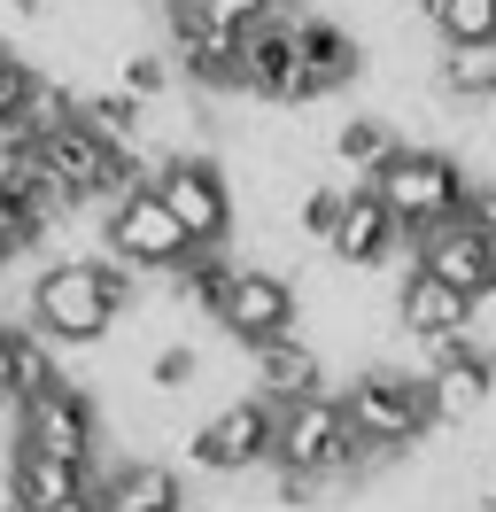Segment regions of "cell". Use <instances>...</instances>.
<instances>
[{"mask_svg": "<svg viewBox=\"0 0 496 512\" xmlns=\"http://www.w3.org/2000/svg\"><path fill=\"white\" fill-rule=\"evenodd\" d=\"M341 396V419H349V435L388 466V458H403V450L419 443L434 427V396H427V373H403L396 357L388 365H357L349 381L334 388Z\"/></svg>", "mask_w": 496, "mask_h": 512, "instance_id": "cell-1", "label": "cell"}, {"mask_svg": "<svg viewBox=\"0 0 496 512\" xmlns=\"http://www.w3.org/2000/svg\"><path fill=\"white\" fill-rule=\"evenodd\" d=\"M357 466H380L349 419H341V396L334 388H310V396H287L272 419V474L287 481H349Z\"/></svg>", "mask_w": 496, "mask_h": 512, "instance_id": "cell-2", "label": "cell"}, {"mask_svg": "<svg viewBox=\"0 0 496 512\" xmlns=\"http://www.w3.org/2000/svg\"><path fill=\"white\" fill-rule=\"evenodd\" d=\"M372 194L388 202V218H396L403 241H427L434 225L465 218V194H473V171H465L450 148H411L403 140L396 156L372 171Z\"/></svg>", "mask_w": 496, "mask_h": 512, "instance_id": "cell-3", "label": "cell"}, {"mask_svg": "<svg viewBox=\"0 0 496 512\" xmlns=\"http://www.w3.org/2000/svg\"><path fill=\"white\" fill-rule=\"evenodd\" d=\"M24 311L55 350H101V342L117 334V319H124V303L101 288V272H93L86 256H55L47 272H31Z\"/></svg>", "mask_w": 496, "mask_h": 512, "instance_id": "cell-4", "label": "cell"}, {"mask_svg": "<svg viewBox=\"0 0 496 512\" xmlns=\"http://www.w3.org/2000/svg\"><path fill=\"white\" fill-rule=\"evenodd\" d=\"M155 24H163V55L202 101L241 94V32L217 24L202 0H155Z\"/></svg>", "mask_w": 496, "mask_h": 512, "instance_id": "cell-5", "label": "cell"}, {"mask_svg": "<svg viewBox=\"0 0 496 512\" xmlns=\"http://www.w3.org/2000/svg\"><path fill=\"white\" fill-rule=\"evenodd\" d=\"M155 202L179 218V233L194 249H225L233 225H241V194H233V171L217 156H163L155 163Z\"/></svg>", "mask_w": 496, "mask_h": 512, "instance_id": "cell-6", "label": "cell"}, {"mask_svg": "<svg viewBox=\"0 0 496 512\" xmlns=\"http://www.w3.org/2000/svg\"><path fill=\"white\" fill-rule=\"evenodd\" d=\"M349 86H365V39L349 32L334 8H303V24H295V78H287L279 109H318V101L349 94Z\"/></svg>", "mask_w": 496, "mask_h": 512, "instance_id": "cell-7", "label": "cell"}, {"mask_svg": "<svg viewBox=\"0 0 496 512\" xmlns=\"http://www.w3.org/2000/svg\"><path fill=\"white\" fill-rule=\"evenodd\" d=\"M8 443L39 450V458H70V466H101V396L86 381H55L47 396L16 404Z\"/></svg>", "mask_w": 496, "mask_h": 512, "instance_id": "cell-8", "label": "cell"}, {"mask_svg": "<svg viewBox=\"0 0 496 512\" xmlns=\"http://www.w3.org/2000/svg\"><path fill=\"white\" fill-rule=\"evenodd\" d=\"M272 419H279V404L272 396H233V404H217L194 435H186V458L202 466V474H217V481H233V474H264L272 466Z\"/></svg>", "mask_w": 496, "mask_h": 512, "instance_id": "cell-9", "label": "cell"}, {"mask_svg": "<svg viewBox=\"0 0 496 512\" xmlns=\"http://www.w3.org/2000/svg\"><path fill=\"white\" fill-rule=\"evenodd\" d=\"M101 249L124 256V264L148 272V280H171L186 256H194V241H186L179 218L155 202V187H132V194H117V202L101 210Z\"/></svg>", "mask_w": 496, "mask_h": 512, "instance_id": "cell-10", "label": "cell"}, {"mask_svg": "<svg viewBox=\"0 0 496 512\" xmlns=\"http://www.w3.org/2000/svg\"><path fill=\"white\" fill-rule=\"evenodd\" d=\"M210 319L225 326V342L264 350V342H279V334L303 326V288H295L287 272H272V264H241L233 288H225V303H217Z\"/></svg>", "mask_w": 496, "mask_h": 512, "instance_id": "cell-11", "label": "cell"}, {"mask_svg": "<svg viewBox=\"0 0 496 512\" xmlns=\"http://www.w3.org/2000/svg\"><path fill=\"white\" fill-rule=\"evenodd\" d=\"M427 350V396H434V427H473L496 396V357L473 342V334H434L419 342Z\"/></svg>", "mask_w": 496, "mask_h": 512, "instance_id": "cell-12", "label": "cell"}, {"mask_svg": "<svg viewBox=\"0 0 496 512\" xmlns=\"http://www.w3.org/2000/svg\"><path fill=\"white\" fill-rule=\"evenodd\" d=\"M411 264H419V272H434L442 288H458L465 303H481V295L496 288V249H489V233H481V225H465V218L434 225L427 241H411Z\"/></svg>", "mask_w": 496, "mask_h": 512, "instance_id": "cell-13", "label": "cell"}, {"mask_svg": "<svg viewBox=\"0 0 496 512\" xmlns=\"http://www.w3.org/2000/svg\"><path fill=\"white\" fill-rule=\"evenodd\" d=\"M396 218H388V202L372 187H349V202H341V225L334 241H326V264H341V272H380V264H396Z\"/></svg>", "mask_w": 496, "mask_h": 512, "instance_id": "cell-14", "label": "cell"}, {"mask_svg": "<svg viewBox=\"0 0 496 512\" xmlns=\"http://www.w3.org/2000/svg\"><path fill=\"white\" fill-rule=\"evenodd\" d=\"M388 319H396L403 342H434V334H465V326H473V303H465L458 288H442L434 272L403 264L396 295H388Z\"/></svg>", "mask_w": 496, "mask_h": 512, "instance_id": "cell-15", "label": "cell"}, {"mask_svg": "<svg viewBox=\"0 0 496 512\" xmlns=\"http://www.w3.org/2000/svg\"><path fill=\"white\" fill-rule=\"evenodd\" d=\"M403 140L396 125L380 117V109H357V117H341V125L318 132V163H326V179H349V187H372V171L396 156Z\"/></svg>", "mask_w": 496, "mask_h": 512, "instance_id": "cell-16", "label": "cell"}, {"mask_svg": "<svg viewBox=\"0 0 496 512\" xmlns=\"http://www.w3.org/2000/svg\"><path fill=\"white\" fill-rule=\"evenodd\" d=\"M93 512H186V481L171 458H124L101 474Z\"/></svg>", "mask_w": 496, "mask_h": 512, "instance_id": "cell-17", "label": "cell"}, {"mask_svg": "<svg viewBox=\"0 0 496 512\" xmlns=\"http://www.w3.org/2000/svg\"><path fill=\"white\" fill-rule=\"evenodd\" d=\"M248 388L287 404V396H310V388H334V381H326V357L310 350V334L295 326V334H279L264 350H248Z\"/></svg>", "mask_w": 496, "mask_h": 512, "instance_id": "cell-18", "label": "cell"}, {"mask_svg": "<svg viewBox=\"0 0 496 512\" xmlns=\"http://www.w3.org/2000/svg\"><path fill=\"white\" fill-rule=\"evenodd\" d=\"M8 481H16V497L24 512H47V505H78L101 489V466H70V458H39V450L8 443Z\"/></svg>", "mask_w": 496, "mask_h": 512, "instance_id": "cell-19", "label": "cell"}, {"mask_svg": "<svg viewBox=\"0 0 496 512\" xmlns=\"http://www.w3.org/2000/svg\"><path fill=\"white\" fill-rule=\"evenodd\" d=\"M434 94L450 109H489L496 101V39H458V47L434 39Z\"/></svg>", "mask_w": 496, "mask_h": 512, "instance_id": "cell-20", "label": "cell"}, {"mask_svg": "<svg viewBox=\"0 0 496 512\" xmlns=\"http://www.w3.org/2000/svg\"><path fill=\"white\" fill-rule=\"evenodd\" d=\"M78 125H93L101 140H117V148H140L148 140V101H132L109 78V86H78Z\"/></svg>", "mask_w": 496, "mask_h": 512, "instance_id": "cell-21", "label": "cell"}, {"mask_svg": "<svg viewBox=\"0 0 496 512\" xmlns=\"http://www.w3.org/2000/svg\"><path fill=\"white\" fill-rule=\"evenodd\" d=\"M233 272H241V256H225V249H194L179 272H171V288L186 295V311H202V319H210L217 303H225V288H233Z\"/></svg>", "mask_w": 496, "mask_h": 512, "instance_id": "cell-22", "label": "cell"}, {"mask_svg": "<svg viewBox=\"0 0 496 512\" xmlns=\"http://www.w3.org/2000/svg\"><path fill=\"white\" fill-rule=\"evenodd\" d=\"M8 342H16V404H31V396H47L55 381H70V373H62V350L39 326H16Z\"/></svg>", "mask_w": 496, "mask_h": 512, "instance_id": "cell-23", "label": "cell"}, {"mask_svg": "<svg viewBox=\"0 0 496 512\" xmlns=\"http://www.w3.org/2000/svg\"><path fill=\"white\" fill-rule=\"evenodd\" d=\"M117 86L132 101H171V86H179V70H171V55H163V47H124L117 55Z\"/></svg>", "mask_w": 496, "mask_h": 512, "instance_id": "cell-24", "label": "cell"}, {"mask_svg": "<svg viewBox=\"0 0 496 512\" xmlns=\"http://www.w3.org/2000/svg\"><path fill=\"white\" fill-rule=\"evenodd\" d=\"M419 16L434 24L442 47H458V39H496V0H434Z\"/></svg>", "mask_w": 496, "mask_h": 512, "instance_id": "cell-25", "label": "cell"}, {"mask_svg": "<svg viewBox=\"0 0 496 512\" xmlns=\"http://www.w3.org/2000/svg\"><path fill=\"white\" fill-rule=\"evenodd\" d=\"M202 8H210L217 24H233V32H248V24H264V16H272L279 0H202Z\"/></svg>", "mask_w": 496, "mask_h": 512, "instance_id": "cell-26", "label": "cell"}, {"mask_svg": "<svg viewBox=\"0 0 496 512\" xmlns=\"http://www.w3.org/2000/svg\"><path fill=\"white\" fill-rule=\"evenodd\" d=\"M465 225H481V233H489V249H496V179L465 194Z\"/></svg>", "mask_w": 496, "mask_h": 512, "instance_id": "cell-27", "label": "cell"}, {"mask_svg": "<svg viewBox=\"0 0 496 512\" xmlns=\"http://www.w3.org/2000/svg\"><path fill=\"white\" fill-rule=\"evenodd\" d=\"M8 334H16V326H8ZM8 334H0V404H16V342H8Z\"/></svg>", "mask_w": 496, "mask_h": 512, "instance_id": "cell-28", "label": "cell"}, {"mask_svg": "<svg viewBox=\"0 0 496 512\" xmlns=\"http://www.w3.org/2000/svg\"><path fill=\"white\" fill-rule=\"evenodd\" d=\"M8 8H16V16H24V24H39V16H47V8H55V0H8Z\"/></svg>", "mask_w": 496, "mask_h": 512, "instance_id": "cell-29", "label": "cell"}, {"mask_svg": "<svg viewBox=\"0 0 496 512\" xmlns=\"http://www.w3.org/2000/svg\"><path fill=\"white\" fill-rule=\"evenodd\" d=\"M47 512H93V497H78V505H47Z\"/></svg>", "mask_w": 496, "mask_h": 512, "instance_id": "cell-30", "label": "cell"}, {"mask_svg": "<svg viewBox=\"0 0 496 512\" xmlns=\"http://www.w3.org/2000/svg\"><path fill=\"white\" fill-rule=\"evenodd\" d=\"M8 55H16V47H8V39H0V70H8Z\"/></svg>", "mask_w": 496, "mask_h": 512, "instance_id": "cell-31", "label": "cell"}, {"mask_svg": "<svg viewBox=\"0 0 496 512\" xmlns=\"http://www.w3.org/2000/svg\"><path fill=\"white\" fill-rule=\"evenodd\" d=\"M8 326H16V319H8V311H0V334H8Z\"/></svg>", "mask_w": 496, "mask_h": 512, "instance_id": "cell-32", "label": "cell"}]
</instances>
